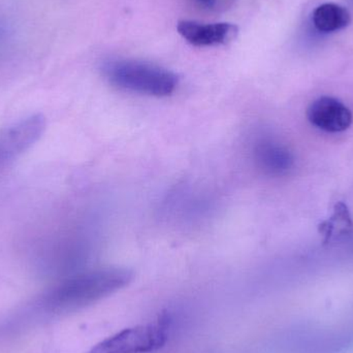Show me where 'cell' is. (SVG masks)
<instances>
[{
    "label": "cell",
    "instance_id": "obj_2",
    "mask_svg": "<svg viewBox=\"0 0 353 353\" xmlns=\"http://www.w3.org/2000/svg\"><path fill=\"white\" fill-rule=\"evenodd\" d=\"M103 70L114 86L139 94L165 97L173 94L178 87V77L173 72L148 62L112 60L105 63Z\"/></svg>",
    "mask_w": 353,
    "mask_h": 353
},
{
    "label": "cell",
    "instance_id": "obj_4",
    "mask_svg": "<svg viewBox=\"0 0 353 353\" xmlns=\"http://www.w3.org/2000/svg\"><path fill=\"white\" fill-rule=\"evenodd\" d=\"M45 116L34 114L0 132V167L26 152L45 132Z\"/></svg>",
    "mask_w": 353,
    "mask_h": 353
},
{
    "label": "cell",
    "instance_id": "obj_6",
    "mask_svg": "<svg viewBox=\"0 0 353 353\" xmlns=\"http://www.w3.org/2000/svg\"><path fill=\"white\" fill-rule=\"evenodd\" d=\"M307 117L312 125L332 134L345 132L352 124L353 116L350 108L339 99L323 97L311 103Z\"/></svg>",
    "mask_w": 353,
    "mask_h": 353
},
{
    "label": "cell",
    "instance_id": "obj_8",
    "mask_svg": "<svg viewBox=\"0 0 353 353\" xmlns=\"http://www.w3.org/2000/svg\"><path fill=\"white\" fill-rule=\"evenodd\" d=\"M313 24L321 32H335L352 22V14L340 4L327 2L317 6L313 12Z\"/></svg>",
    "mask_w": 353,
    "mask_h": 353
},
{
    "label": "cell",
    "instance_id": "obj_9",
    "mask_svg": "<svg viewBox=\"0 0 353 353\" xmlns=\"http://www.w3.org/2000/svg\"><path fill=\"white\" fill-rule=\"evenodd\" d=\"M196 6L209 12H217L230 6L234 0H193Z\"/></svg>",
    "mask_w": 353,
    "mask_h": 353
},
{
    "label": "cell",
    "instance_id": "obj_7",
    "mask_svg": "<svg viewBox=\"0 0 353 353\" xmlns=\"http://www.w3.org/2000/svg\"><path fill=\"white\" fill-rule=\"evenodd\" d=\"M257 167L271 176H281L292 169L294 159L283 145L272 140H263L255 145L253 150Z\"/></svg>",
    "mask_w": 353,
    "mask_h": 353
},
{
    "label": "cell",
    "instance_id": "obj_1",
    "mask_svg": "<svg viewBox=\"0 0 353 353\" xmlns=\"http://www.w3.org/2000/svg\"><path fill=\"white\" fill-rule=\"evenodd\" d=\"M134 274L124 268L108 267L66 280L48 296L49 309L68 312L88 306L125 288Z\"/></svg>",
    "mask_w": 353,
    "mask_h": 353
},
{
    "label": "cell",
    "instance_id": "obj_3",
    "mask_svg": "<svg viewBox=\"0 0 353 353\" xmlns=\"http://www.w3.org/2000/svg\"><path fill=\"white\" fill-rule=\"evenodd\" d=\"M169 321L161 317L157 323L125 329L91 348L88 353H152L168 341Z\"/></svg>",
    "mask_w": 353,
    "mask_h": 353
},
{
    "label": "cell",
    "instance_id": "obj_5",
    "mask_svg": "<svg viewBox=\"0 0 353 353\" xmlns=\"http://www.w3.org/2000/svg\"><path fill=\"white\" fill-rule=\"evenodd\" d=\"M179 34L193 47H217L236 39L239 27L232 23H201L183 20L176 25Z\"/></svg>",
    "mask_w": 353,
    "mask_h": 353
}]
</instances>
